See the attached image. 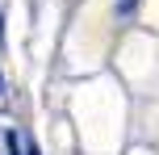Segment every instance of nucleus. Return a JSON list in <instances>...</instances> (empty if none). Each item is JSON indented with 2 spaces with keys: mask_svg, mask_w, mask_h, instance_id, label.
Masks as SVG:
<instances>
[{
  "mask_svg": "<svg viewBox=\"0 0 159 155\" xmlns=\"http://www.w3.org/2000/svg\"><path fill=\"white\" fill-rule=\"evenodd\" d=\"M138 8V0H117V17H130Z\"/></svg>",
  "mask_w": 159,
  "mask_h": 155,
  "instance_id": "obj_2",
  "label": "nucleus"
},
{
  "mask_svg": "<svg viewBox=\"0 0 159 155\" xmlns=\"http://www.w3.org/2000/svg\"><path fill=\"white\" fill-rule=\"evenodd\" d=\"M4 147H8V155H25V151H21V139H17V130L4 134Z\"/></svg>",
  "mask_w": 159,
  "mask_h": 155,
  "instance_id": "obj_1",
  "label": "nucleus"
},
{
  "mask_svg": "<svg viewBox=\"0 0 159 155\" xmlns=\"http://www.w3.org/2000/svg\"><path fill=\"white\" fill-rule=\"evenodd\" d=\"M25 155H38V147H34V143H30V147H25Z\"/></svg>",
  "mask_w": 159,
  "mask_h": 155,
  "instance_id": "obj_4",
  "label": "nucleus"
},
{
  "mask_svg": "<svg viewBox=\"0 0 159 155\" xmlns=\"http://www.w3.org/2000/svg\"><path fill=\"white\" fill-rule=\"evenodd\" d=\"M0 92H4V75H0Z\"/></svg>",
  "mask_w": 159,
  "mask_h": 155,
  "instance_id": "obj_5",
  "label": "nucleus"
},
{
  "mask_svg": "<svg viewBox=\"0 0 159 155\" xmlns=\"http://www.w3.org/2000/svg\"><path fill=\"white\" fill-rule=\"evenodd\" d=\"M0 46H4V17H0Z\"/></svg>",
  "mask_w": 159,
  "mask_h": 155,
  "instance_id": "obj_3",
  "label": "nucleus"
}]
</instances>
